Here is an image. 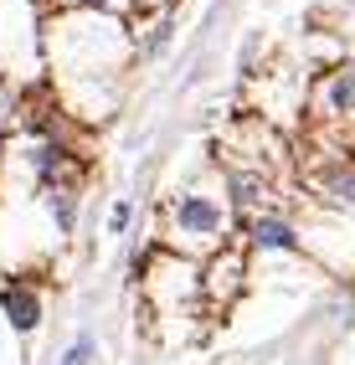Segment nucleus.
I'll use <instances>...</instances> for the list:
<instances>
[{"label":"nucleus","instance_id":"20e7f679","mask_svg":"<svg viewBox=\"0 0 355 365\" xmlns=\"http://www.w3.org/2000/svg\"><path fill=\"white\" fill-rule=\"evenodd\" d=\"M0 309L11 314V324L26 334L41 324V299H36V288H0Z\"/></svg>","mask_w":355,"mask_h":365},{"label":"nucleus","instance_id":"7ed1b4c3","mask_svg":"<svg viewBox=\"0 0 355 365\" xmlns=\"http://www.w3.org/2000/svg\"><path fill=\"white\" fill-rule=\"evenodd\" d=\"M314 185H319L324 201L355 206V155H329L324 170H314Z\"/></svg>","mask_w":355,"mask_h":365},{"label":"nucleus","instance_id":"0eeeda50","mask_svg":"<svg viewBox=\"0 0 355 365\" xmlns=\"http://www.w3.org/2000/svg\"><path fill=\"white\" fill-rule=\"evenodd\" d=\"M129 216H134V211H129V201H118V206L108 211V232L118 237V232H124V227H129Z\"/></svg>","mask_w":355,"mask_h":365},{"label":"nucleus","instance_id":"f03ea898","mask_svg":"<svg viewBox=\"0 0 355 365\" xmlns=\"http://www.w3.org/2000/svg\"><path fill=\"white\" fill-rule=\"evenodd\" d=\"M314 118L345 139V155L355 150V62L335 67L329 78L314 88Z\"/></svg>","mask_w":355,"mask_h":365},{"label":"nucleus","instance_id":"f257e3e1","mask_svg":"<svg viewBox=\"0 0 355 365\" xmlns=\"http://www.w3.org/2000/svg\"><path fill=\"white\" fill-rule=\"evenodd\" d=\"M222 206L211 201V196H180L170 206V242L185 252H211V247H222Z\"/></svg>","mask_w":355,"mask_h":365},{"label":"nucleus","instance_id":"39448f33","mask_svg":"<svg viewBox=\"0 0 355 365\" xmlns=\"http://www.w3.org/2000/svg\"><path fill=\"white\" fill-rule=\"evenodd\" d=\"M247 237H252V247H299V237H294V227L283 222V216H257V222L247 227Z\"/></svg>","mask_w":355,"mask_h":365},{"label":"nucleus","instance_id":"423d86ee","mask_svg":"<svg viewBox=\"0 0 355 365\" xmlns=\"http://www.w3.org/2000/svg\"><path fill=\"white\" fill-rule=\"evenodd\" d=\"M88 360H93V334H78V345L67 350V360H62V365H88Z\"/></svg>","mask_w":355,"mask_h":365},{"label":"nucleus","instance_id":"6e6552de","mask_svg":"<svg viewBox=\"0 0 355 365\" xmlns=\"http://www.w3.org/2000/svg\"><path fill=\"white\" fill-rule=\"evenodd\" d=\"M78 6H103V0H78Z\"/></svg>","mask_w":355,"mask_h":365}]
</instances>
